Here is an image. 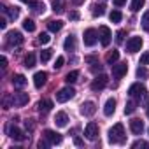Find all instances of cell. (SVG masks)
I'll return each instance as SVG.
<instances>
[{
    "label": "cell",
    "instance_id": "6da1fadb",
    "mask_svg": "<svg viewBox=\"0 0 149 149\" xmlns=\"http://www.w3.org/2000/svg\"><path fill=\"white\" fill-rule=\"evenodd\" d=\"M128 95L133 98V100H137V102H144V104H149V93H147V90H146V86L144 84H140V83H135V84H132L130 86V90H128Z\"/></svg>",
    "mask_w": 149,
    "mask_h": 149
},
{
    "label": "cell",
    "instance_id": "7a4b0ae2",
    "mask_svg": "<svg viewBox=\"0 0 149 149\" xmlns=\"http://www.w3.org/2000/svg\"><path fill=\"white\" fill-rule=\"evenodd\" d=\"M126 140V133H125V126L121 123H116L111 130H109V142L111 144H123Z\"/></svg>",
    "mask_w": 149,
    "mask_h": 149
},
{
    "label": "cell",
    "instance_id": "3957f363",
    "mask_svg": "<svg viewBox=\"0 0 149 149\" xmlns=\"http://www.w3.org/2000/svg\"><path fill=\"white\" fill-rule=\"evenodd\" d=\"M74 95H76V90H74L72 86H67V88H61V90L56 93V100L63 104V102H67V100L74 98Z\"/></svg>",
    "mask_w": 149,
    "mask_h": 149
},
{
    "label": "cell",
    "instance_id": "277c9868",
    "mask_svg": "<svg viewBox=\"0 0 149 149\" xmlns=\"http://www.w3.org/2000/svg\"><path fill=\"white\" fill-rule=\"evenodd\" d=\"M142 44H144L142 37H130L128 42H126V51L128 53H137V51H140Z\"/></svg>",
    "mask_w": 149,
    "mask_h": 149
},
{
    "label": "cell",
    "instance_id": "5b68a950",
    "mask_svg": "<svg viewBox=\"0 0 149 149\" xmlns=\"http://www.w3.org/2000/svg\"><path fill=\"white\" fill-rule=\"evenodd\" d=\"M107 83H109V77L105 76V74H100V76H97V77L93 79L91 90H93V91H100V90H104V88L107 86Z\"/></svg>",
    "mask_w": 149,
    "mask_h": 149
},
{
    "label": "cell",
    "instance_id": "8992f818",
    "mask_svg": "<svg viewBox=\"0 0 149 149\" xmlns=\"http://www.w3.org/2000/svg\"><path fill=\"white\" fill-rule=\"evenodd\" d=\"M111 37H112V33H111V30H109V26H100L98 28V39H100V42H102V46L104 47H107L109 44H111Z\"/></svg>",
    "mask_w": 149,
    "mask_h": 149
},
{
    "label": "cell",
    "instance_id": "52a82bcc",
    "mask_svg": "<svg viewBox=\"0 0 149 149\" xmlns=\"http://www.w3.org/2000/svg\"><path fill=\"white\" fill-rule=\"evenodd\" d=\"M98 132H100V130H98V125L93 123V121L88 123L86 128H84V135H86L88 140H97V139H98Z\"/></svg>",
    "mask_w": 149,
    "mask_h": 149
},
{
    "label": "cell",
    "instance_id": "ba28073f",
    "mask_svg": "<svg viewBox=\"0 0 149 149\" xmlns=\"http://www.w3.org/2000/svg\"><path fill=\"white\" fill-rule=\"evenodd\" d=\"M23 44V35L18 30H11L7 33V46H19Z\"/></svg>",
    "mask_w": 149,
    "mask_h": 149
},
{
    "label": "cell",
    "instance_id": "9c48e42d",
    "mask_svg": "<svg viewBox=\"0 0 149 149\" xmlns=\"http://www.w3.org/2000/svg\"><path fill=\"white\" fill-rule=\"evenodd\" d=\"M7 133H9V137L11 139H14V140H18V142H23V140H26V135H25V132L23 130H19L18 126H9L7 128Z\"/></svg>",
    "mask_w": 149,
    "mask_h": 149
},
{
    "label": "cell",
    "instance_id": "30bf717a",
    "mask_svg": "<svg viewBox=\"0 0 149 149\" xmlns=\"http://www.w3.org/2000/svg\"><path fill=\"white\" fill-rule=\"evenodd\" d=\"M84 44L88 46V47H91V46H95L97 44V39H98V33H97V30H93V28H88L86 32H84Z\"/></svg>",
    "mask_w": 149,
    "mask_h": 149
},
{
    "label": "cell",
    "instance_id": "8fae6325",
    "mask_svg": "<svg viewBox=\"0 0 149 149\" xmlns=\"http://www.w3.org/2000/svg\"><path fill=\"white\" fill-rule=\"evenodd\" d=\"M44 139H47V142L51 144V146H56V144H60L61 142V135L60 133H56V132H53V130H46L44 132Z\"/></svg>",
    "mask_w": 149,
    "mask_h": 149
},
{
    "label": "cell",
    "instance_id": "7c38bea8",
    "mask_svg": "<svg viewBox=\"0 0 149 149\" xmlns=\"http://www.w3.org/2000/svg\"><path fill=\"white\" fill-rule=\"evenodd\" d=\"M126 72H128V65H126V63H118V65H112V76H114L116 79H121Z\"/></svg>",
    "mask_w": 149,
    "mask_h": 149
},
{
    "label": "cell",
    "instance_id": "4fadbf2b",
    "mask_svg": "<svg viewBox=\"0 0 149 149\" xmlns=\"http://www.w3.org/2000/svg\"><path fill=\"white\" fill-rule=\"evenodd\" d=\"M95 112H97L95 102H84V104L81 105V114H83V116H93Z\"/></svg>",
    "mask_w": 149,
    "mask_h": 149
},
{
    "label": "cell",
    "instance_id": "5bb4252c",
    "mask_svg": "<svg viewBox=\"0 0 149 149\" xmlns=\"http://www.w3.org/2000/svg\"><path fill=\"white\" fill-rule=\"evenodd\" d=\"M46 79H47V74L46 72H35V76H33V84L35 88H42L46 84Z\"/></svg>",
    "mask_w": 149,
    "mask_h": 149
},
{
    "label": "cell",
    "instance_id": "9a60e30c",
    "mask_svg": "<svg viewBox=\"0 0 149 149\" xmlns=\"http://www.w3.org/2000/svg\"><path fill=\"white\" fill-rule=\"evenodd\" d=\"M28 104V93H14V105L16 107H23Z\"/></svg>",
    "mask_w": 149,
    "mask_h": 149
},
{
    "label": "cell",
    "instance_id": "2e32d148",
    "mask_svg": "<svg viewBox=\"0 0 149 149\" xmlns=\"http://www.w3.org/2000/svg\"><path fill=\"white\" fill-rule=\"evenodd\" d=\"M130 130H132V133L140 135V133L144 132V123H142L140 119H132V121H130Z\"/></svg>",
    "mask_w": 149,
    "mask_h": 149
},
{
    "label": "cell",
    "instance_id": "e0dca14e",
    "mask_svg": "<svg viewBox=\"0 0 149 149\" xmlns=\"http://www.w3.org/2000/svg\"><path fill=\"white\" fill-rule=\"evenodd\" d=\"M86 63H90V70L91 72H100V68H102V65H100L97 56H86Z\"/></svg>",
    "mask_w": 149,
    "mask_h": 149
},
{
    "label": "cell",
    "instance_id": "ac0fdd59",
    "mask_svg": "<svg viewBox=\"0 0 149 149\" xmlns=\"http://www.w3.org/2000/svg\"><path fill=\"white\" fill-rule=\"evenodd\" d=\"M37 109H39V112L46 114V112H49V111L53 109V102L47 100V98H44V100H40V102L37 104Z\"/></svg>",
    "mask_w": 149,
    "mask_h": 149
},
{
    "label": "cell",
    "instance_id": "d6986e66",
    "mask_svg": "<svg viewBox=\"0 0 149 149\" xmlns=\"http://www.w3.org/2000/svg\"><path fill=\"white\" fill-rule=\"evenodd\" d=\"M114 112H116V100L114 98H109L105 102V105H104V114L105 116H112Z\"/></svg>",
    "mask_w": 149,
    "mask_h": 149
},
{
    "label": "cell",
    "instance_id": "ffe728a7",
    "mask_svg": "<svg viewBox=\"0 0 149 149\" xmlns=\"http://www.w3.org/2000/svg\"><path fill=\"white\" fill-rule=\"evenodd\" d=\"M54 123H56V126L65 128L67 123H68V116H67L65 112H56V116H54Z\"/></svg>",
    "mask_w": 149,
    "mask_h": 149
},
{
    "label": "cell",
    "instance_id": "44dd1931",
    "mask_svg": "<svg viewBox=\"0 0 149 149\" xmlns=\"http://www.w3.org/2000/svg\"><path fill=\"white\" fill-rule=\"evenodd\" d=\"M63 47H65V51H76V37L68 35L63 42Z\"/></svg>",
    "mask_w": 149,
    "mask_h": 149
},
{
    "label": "cell",
    "instance_id": "7402d4cb",
    "mask_svg": "<svg viewBox=\"0 0 149 149\" xmlns=\"http://www.w3.org/2000/svg\"><path fill=\"white\" fill-rule=\"evenodd\" d=\"M2 105H4V109H9V107H13V105H14V95L4 93V97H2Z\"/></svg>",
    "mask_w": 149,
    "mask_h": 149
},
{
    "label": "cell",
    "instance_id": "603a6c76",
    "mask_svg": "<svg viewBox=\"0 0 149 149\" xmlns=\"http://www.w3.org/2000/svg\"><path fill=\"white\" fill-rule=\"evenodd\" d=\"M13 84H14V88H23L26 84V77L21 76V74H18V76L13 77Z\"/></svg>",
    "mask_w": 149,
    "mask_h": 149
},
{
    "label": "cell",
    "instance_id": "cb8c5ba5",
    "mask_svg": "<svg viewBox=\"0 0 149 149\" xmlns=\"http://www.w3.org/2000/svg\"><path fill=\"white\" fill-rule=\"evenodd\" d=\"M47 28H49V32H60L61 28H63V21H60V19H53V21H49L47 23Z\"/></svg>",
    "mask_w": 149,
    "mask_h": 149
},
{
    "label": "cell",
    "instance_id": "d4e9b609",
    "mask_svg": "<svg viewBox=\"0 0 149 149\" xmlns=\"http://www.w3.org/2000/svg\"><path fill=\"white\" fill-rule=\"evenodd\" d=\"M77 77H79V72L77 70H72V72H68L67 76H65V83L67 84H72V83L77 81Z\"/></svg>",
    "mask_w": 149,
    "mask_h": 149
},
{
    "label": "cell",
    "instance_id": "484cf974",
    "mask_svg": "<svg viewBox=\"0 0 149 149\" xmlns=\"http://www.w3.org/2000/svg\"><path fill=\"white\" fill-rule=\"evenodd\" d=\"M118 60H119V53H118L116 49H112V51H111V53L107 54V63H109V65L112 67V65H114V63H116Z\"/></svg>",
    "mask_w": 149,
    "mask_h": 149
},
{
    "label": "cell",
    "instance_id": "4316f807",
    "mask_svg": "<svg viewBox=\"0 0 149 149\" xmlns=\"http://www.w3.org/2000/svg\"><path fill=\"white\" fill-rule=\"evenodd\" d=\"M144 4H146V0H132L130 9H132L133 13H137V11H140V9L144 7Z\"/></svg>",
    "mask_w": 149,
    "mask_h": 149
},
{
    "label": "cell",
    "instance_id": "83f0119b",
    "mask_svg": "<svg viewBox=\"0 0 149 149\" xmlns=\"http://www.w3.org/2000/svg\"><path fill=\"white\" fill-rule=\"evenodd\" d=\"M25 67L26 68H33L35 67V54L33 53H30V54L25 56Z\"/></svg>",
    "mask_w": 149,
    "mask_h": 149
},
{
    "label": "cell",
    "instance_id": "f1b7e54d",
    "mask_svg": "<svg viewBox=\"0 0 149 149\" xmlns=\"http://www.w3.org/2000/svg\"><path fill=\"white\" fill-rule=\"evenodd\" d=\"M63 9H65V0H54L53 2V11L54 13H63Z\"/></svg>",
    "mask_w": 149,
    "mask_h": 149
},
{
    "label": "cell",
    "instance_id": "f546056e",
    "mask_svg": "<svg viewBox=\"0 0 149 149\" xmlns=\"http://www.w3.org/2000/svg\"><path fill=\"white\" fill-rule=\"evenodd\" d=\"M137 109V100H130L126 105H125V114H133Z\"/></svg>",
    "mask_w": 149,
    "mask_h": 149
},
{
    "label": "cell",
    "instance_id": "4dcf8cb0",
    "mask_svg": "<svg viewBox=\"0 0 149 149\" xmlns=\"http://www.w3.org/2000/svg\"><path fill=\"white\" fill-rule=\"evenodd\" d=\"M91 13H93V16H95V18H97V16H104V14H105V6H104V4H100V6H95Z\"/></svg>",
    "mask_w": 149,
    "mask_h": 149
},
{
    "label": "cell",
    "instance_id": "1f68e13d",
    "mask_svg": "<svg viewBox=\"0 0 149 149\" xmlns=\"http://www.w3.org/2000/svg\"><path fill=\"white\" fill-rule=\"evenodd\" d=\"M121 18H123V14H121L119 11H112V13L109 14V19H111L112 23H119V21H121Z\"/></svg>",
    "mask_w": 149,
    "mask_h": 149
},
{
    "label": "cell",
    "instance_id": "d6a6232c",
    "mask_svg": "<svg viewBox=\"0 0 149 149\" xmlns=\"http://www.w3.org/2000/svg\"><path fill=\"white\" fill-rule=\"evenodd\" d=\"M23 28H25L26 32H35V23H33L32 19H28V18H26V19L23 21Z\"/></svg>",
    "mask_w": 149,
    "mask_h": 149
},
{
    "label": "cell",
    "instance_id": "836d02e7",
    "mask_svg": "<svg viewBox=\"0 0 149 149\" xmlns=\"http://www.w3.org/2000/svg\"><path fill=\"white\" fill-rule=\"evenodd\" d=\"M7 14H9L11 19H18V16H19V9H18V7H9V9H7Z\"/></svg>",
    "mask_w": 149,
    "mask_h": 149
},
{
    "label": "cell",
    "instance_id": "e575fe53",
    "mask_svg": "<svg viewBox=\"0 0 149 149\" xmlns=\"http://www.w3.org/2000/svg\"><path fill=\"white\" fill-rule=\"evenodd\" d=\"M142 28L146 32H149V11H146L144 16H142Z\"/></svg>",
    "mask_w": 149,
    "mask_h": 149
},
{
    "label": "cell",
    "instance_id": "d590c367",
    "mask_svg": "<svg viewBox=\"0 0 149 149\" xmlns=\"http://www.w3.org/2000/svg\"><path fill=\"white\" fill-rule=\"evenodd\" d=\"M40 60L46 63V61H49L51 60V49H44V51H40Z\"/></svg>",
    "mask_w": 149,
    "mask_h": 149
},
{
    "label": "cell",
    "instance_id": "8d00e7d4",
    "mask_svg": "<svg viewBox=\"0 0 149 149\" xmlns=\"http://www.w3.org/2000/svg\"><path fill=\"white\" fill-rule=\"evenodd\" d=\"M49 40H51V37H49L47 33H40V35H39V39H37V42H39V44H42V46H44V44H47Z\"/></svg>",
    "mask_w": 149,
    "mask_h": 149
},
{
    "label": "cell",
    "instance_id": "74e56055",
    "mask_svg": "<svg viewBox=\"0 0 149 149\" xmlns=\"http://www.w3.org/2000/svg\"><path fill=\"white\" fill-rule=\"evenodd\" d=\"M32 7H33V11H35V13H44V9H46L42 2H33V4H32Z\"/></svg>",
    "mask_w": 149,
    "mask_h": 149
},
{
    "label": "cell",
    "instance_id": "f35d334b",
    "mask_svg": "<svg viewBox=\"0 0 149 149\" xmlns=\"http://www.w3.org/2000/svg\"><path fill=\"white\" fill-rule=\"evenodd\" d=\"M137 76H139V77H147V68H146L144 65L137 68Z\"/></svg>",
    "mask_w": 149,
    "mask_h": 149
},
{
    "label": "cell",
    "instance_id": "ab89813d",
    "mask_svg": "<svg viewBox=\"0 0 149 149\" xmlns=\"http://www.w3.org/2000/svg\"><path fill=\"white\" fill-rule=\"evenodd\" d=\"M125 35H126V32H125V30H119V32L116 33V42H118V44H121V42H123V39H125Z\"/></svg>",
    "mask_w": 149,
    "mask_h": 149
},
{
    "label": "cell",
    "instance_id": "60d3db41",
    "mask_svg": "<svg viewBox=\"0 0 149 149\" xmlns=\"http://www.w3.org/2000/svg\"><path fill=\"white\" fill-rule=\"evenodd\" d=\"M63 63H65V58H63V56H58L56 61H54V68H61Z\"/></svg>",
    "mask_w": 149,
    "mask_h": 149
},
{
    "label": "cell",
    "instance_id": "b9f144b4",
    "mask_svg": "<svg viewBox=\"0 0 149 149\" xmlns=\"http://www.w3.org/2000/svg\"><path fill=\"white\" fill-rule=\"evenodd\" d=\"M132 147H133V149H137V147H144V149H146V147H147V142H144V140H137V142L132 144Z\"/></svg>",
    "mask_w": 149,
    "mask_h": 149
},
{
    "label": "cell",
    "instance_id": "7bdbcfd3",
    "mask_svg": "<svg viewBox=\"0 0 149 149\" xmlns=\"http://www.w3.org/2000/svg\"><path fill=\"white\" fill-rule=\"evenodd\" d=\"M51 144L47 142V139H44V140H39V144H37V147L39 149H46V147H49Z\"/></svg>",
    "mask_w": 149,
    "mask_h": 149
},
{
    "label": "cell",
    "instance_id": "ee69618b",
    "mask_svg": "<svg viewBox=\"0 0 149 149\" xmlns=\"http://www.w3.org/2000/svg\"><path fill=\"white\" fill-rule=\"evenodd\" d=\"M140 65H149V53H144L140 56Z\"/></svg>",
    "mask_w": 149,
    "mask_h": 149
},
{
    "label": "cell",
    "instance_id": "f6af8a7d",
    "mask_svg": "<svg viewBox=\"0 0 149 149\" xmlns=\"http://www.w3.org/2000/svg\"><path fill=\"white\" fill-rule=\"evenodd\" d=\"M68 18H70L72 21H77V19H79V13H77V11H72V13L68 14Z\"/></svg>",
    "mask_w": 149,
    "mask_h": 149
},
{
    "label": "cell",
    "instance_id": "bcb514c9",
    "mask_svg": "<svg viewBox=\"0 0 149 149\" xmlns=\"http://www.w3.org/2000/svg\"><path fill=\"white\" fill-rule=\"evenodd\" d=\"M112 4H114L116 7H123V6L126 4V0H112Z\"/></svg>",
    "mask_w": 149,
    "mask_h": 149
},
{
    "label": "cell",
    "instance_id": "7dc6e473",
    "mask_svg": "<svg viewBox=\"0 0 149 149\" xmlns=\"http://www.w3.org/2000/svg\"><path fill=\"white\" fill-rule=\"evenodd\" d=\"M25 126H26L28 132H32V130H33V123H32V119H26V121H25Z\"/></svg>",
    "mask_w": 149,
    "mask_h": 149
},
{
    "label": "cell",
    "instance_id": "c3c4849f",
    "mask_svg": "<svg viewBox=\"0 0 149 149\" xmlns=\"http://www.w3.org/2000/svg\"><path fill=\"white\" fill-rule=\"evenodd\" d=\"M0 63H2V68H6V67H7V58L2 56V58H0Z\"/></svg>",
    "mask_w": 149,
    "mask_h": 149
},
{
    "label": "cell",
    "instance_id": "681fc988",
    "mask_svg": "<svg viewBox=\"0 0 149 149\" xmlns=\"http://www.w3.org/2000/svg\"><path fill=\"white\" fill-rule=\"evenodd\" d=\"M6 26H7V21H6V19L2 18V19H0V28H2V30H4Z\"/></svg>",
    "mask_w": 149,
    "mask_h": 149
},
{
    "label": "cell",
    "instance_id": "f907efd6",
    "mask_svg": "<svg viewBox=\"0 0 149 149\" xmlns=\"http://www.w3.org/2000/svg\"><path fill=\"white\" fill-rule=\"evenodd\" d=\"M74 144H76V146H83V140L76 137V139H74Z\"/></svg>",
    "mask_w": 149,
    "mask_h": 149
},
{
    "label": "cell",
    "instance_id": "816d5d0a",
    "mask_svg": "<svg viewBox=\"0 0 149 149\" xmlns=\"http://www.w3.org/2000/svg\"><path fill=\"white\" fill-rule=\"evenodd\" d=\"M21 2H23V4H28V6H32V4L35 2V0H21Z\"/></svg>",
    "mask_w": 149,
    "mask_h": 149
},
{
    "label": "cell",
    "instance_id": "f5cc1de1",
    "mask_svg": "<svg viewBox=\"0 0 149 149\" xmlns=\"http://www.w3.org/2000/svg\"><path fill=\"white\" fill-rule=\"evenodd\" d=\"M72 2L76 4V6H79V4H83V2H84V0H72Z\"/></svg>",
    "mask_w": 149,
    "mask_h": 149
},
{
    "label": "cell",
    "instance_id": "db71d44e",
    "mask_svg": "<svg viewBox=\"0 0 149 149\" xmlns=\"http://www.w3.org/2000/svg\"><path fill=\"white\" fill-rule=\"evenodd\" d=\"M146 114H147V118H149V107H147V111H146Z\"/></svg>",
    "mask_w": 149,
    "mask_h": 149
}]
</instances>
